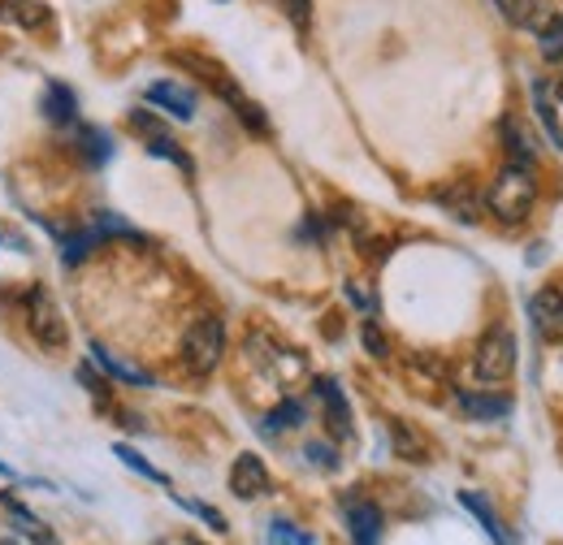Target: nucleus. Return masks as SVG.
<instances>
[{
    "label": "nucleus",
    "instance_id": "393cba45",
    "mask_svg": "<svg viewBox=\"0 0 563 545\" xmlns=\"http://www.w3.org/2000/svg\"><path fill=\"white\" fill-rule=\"evenodd\" d=\"M66 238V265H78L82 256H91V247L100 243V234L96 230H82V234H62Z\"/></svg>",
    "mask_w": 563,
    "mask_h": 545
},
{
    "label": "nucleus",
    "instance_id": "a211bd4d",
    "mask_svg": "<svg viewBox=\"0 0 563 545\" xmlns=\"http://www.w3.org/2000/svg\"><path fill=\"white\" fill-rule=\"evenodd\" d=\"M78 152L87 156V165H104L113 156V143H109V135L100 126H82L78 131Z\"/></svg>",
    "mask_w": 563,
    "mask_h": 545
},
{
    "label": "nucleus",
    "instance_id": "f03ea898",
    "mask_svg": "<svg viewBox=\"0 0 563 545\" xmlns=\"http://www.w3.org/2000/svg\"><path fill=\"white\" fill-rule=\"evenodd\" d=\"M221 355H225V325L217 316H200L183 338V364L196 377H209L212 368L221 364Z\"/></svg>",
    "mask_w": 563,
    "mask_h": 545
},
{
    "label": "nucleus",
    "instance_id": "7c9ffc66",
    "mask_svg": "<svg viewBox=\"0 0 563 545\" xmlns=\"http://www.w3.org/2000/svg\"><path fill=\"white\" fill-rule=\"evenodd\" d=\"M282 13L295 22V26H308V13H312V0H278Z\"/></svg>",
    "mask_w": 563,
    "mask_h": 545
},
{
    "label": "nucleus",
    "instance_id": "aec40b11",
    "mask_svg": "<svg viewBox=\"0 0 563 545\" xmlns=\"http://www.w3.org/2000/svg\"><path fill=\"white\" fill-rule=\"evenodd\" d=\"M147 152H152V156H161V160H169V165H178L183 174H191V169H196V165H191V156H187V152H183L169 135H152L147 138Z\"/></svg>",
    "mask_w": 563,
    "mask_h": 545
},
{
    "label": "nucleus",
    "instance_id": "dca6fc26",
    "mask_svg": "<svg viewBox=\"0 0 563 545\" xmlns=\"http://www.w3.org/2000/svg\"><path fill=\"white\" fill-rule=\"evenodd\" d=\"M498 135L507 143V156H511V165H525V169H533V143L525 135V126L516 122V118H507L503 126H498Z\"/></svg>",
    "mask_w": 563,
    "mask_h": 545
},
{
    "label": "nucleus",
    "instance_id": "7ed1b4c3",
    "mask_svg": "<svg viewBox=\"0 0 563 545\" xmlns=\"http://www.w3.org/2000/svg\"><path fill=\"white\" fill-rule=\"evenodd\" d=\"M473 372H477V381H486V386H503V381L516 372V334L503 330V325L490 330L486 338L477 342Z\"/></svg>",
    "mask_w": 563,
    "mask_h": 545
},
{
    "label": "nucleus",
    "instance_id": "9b49d317",
    "mask_svg": "<svg viewBox=\"0 0 563 545\" xmlns=\"http://www.w3.org/2000/svg\"><path fill=\"white\" fill-rule=\"evenodd\" d=\"M317 394H321V403H325V415H330V429H334V437H352V408H347V399H343V390H339V381H330V377H321L317 381Z\"/></svg>",
    "mask_w": 563,
    "mask_h": 545
},
{
    "label": "nucleus",
    "instance_id": "423d86ee",
    "mask_svg": "<svg viewBox=\"0 0 563 545\" xmlns=\"http://www.w3.org/2000/svg\"><path fill=\"white\" fill-rule=\"evenodd\" d=\"M143 100H147V104H156L161 113L178 118V122H191V118H196V91H191V87H183V82H174V78L152 82V87L143 91Z\"/></svg>",
    "mask_w": 563,
    "mask_h": 545
},
{
    "label": "nucleus",
    "instance_id": "0eeeda50",
    "mask_svg": "<svg viewBox=\"0 0 563 545\" xmlns=\"http://www.w3.org/2000/svg\"><path fill=\"white\" fill-rule=\"evenodd\" d=\"M529 316H533V330L547 342H563V290L547 286L529 299Z\"/></svg>",
    "mask_w": 563,
    "mask_h": 545
},
{
    "label": "nucleus",
    "instance_id": "c756f323",
    "mask_svg": "<svg viewBox=\"0 0 563 545\" xmlns=\"http://www.w3.org/2000/svg\"><path fill=\"white\" fill-rule=\"evenodd\" d=\"M303 455H308V459H312L317 468H330V472L339 468V455H334V446H325V442H312V446H308Z\"/></svg>",
    "mask_w": 563,
    "mask_h": 545
},
{
    "label": "nucleus",
    "instance_id": "4be33fe9",
    "mask_svg": "<svg viewBox=\"0 0 563 545\" xmlns=\"http://www.w3.org/2000/svg\"><path fill=\"white\" fill-rule=\"evenodd\" d=\"M113 455H118V459H122V464H126V468H135V472H140V477L156 480V485H169V477H165V472H156V468H152V464H147V459H143L140 451H135V446H122V442H118V446H113Z\"/></svg>",
    "mask_w": 563,
    "mask_h": 545
},
{
    "label": "nucleus",
    "instance_id": "20e7f679",
    "mask_svg": "<svg viewBox=\"0 0 563 545\" xmlns=\"http://www.w3.org/2000/svg\"><path fill=\"white\" fill-rule=\"evenodd\" d=\"M26 330H31V338L40 342V346H48V351L66 346V316H62V308L53 303V294L44 286H35L26 294Z\"/></svg>",
    "mask_w": 563,
    "mask_h": 545
},
{
    "label": "nucleus",
    "instance_id": "1a4fd4ad",
    "mask_svg": "<svg viewBox=\"0 0 563 545\" xmlns=\"http://www.w3.org/2000/svg\"><path fill=\"white\" fill-rule=\"evenodd\" d=\"M347 515V533H352V545H382V511L364 498H352L343 507Z\"/></svg>",
    "mask_w": 563,
    "mask_h": 545
},
{
    "label": "nucleus",
    "instance_id": "cd10ccee",
    "mask_svg": "<svg viewBox=\"0 0 563 545\" xmlns=\"http://www.w3.org/2000/svg\"><path fill=\"white\" fill-rule=\"evenodd\" d=\"M360 338H364V346H368V355H373V359H386V355H390V342H386V334H382L373 321H364V325H360Z\"/></svg>",
    "mask_w": 563,
    "mask_h": 545
},
{
    "label": "nucleus",
    "instance_id": "a878e982",
    "mask_svg": "<svg viewBox=\"0 0 563 545\" xmlns=\"http://www.w3.org/2000/svg\"><path fill=\"white\" fill-rule=\"evenodd\" d=\"M269 545H317V542H312V533H303V529H295L286 520H274L269 524Z\"/></svg>",
    "mask_w": 563,
    "mask_h": 545
},
{
    "label": "nucleus",
    "instance_id": "412c9836",
    "mask_svg": "<svg viewBox=\"0 0 563 545\" xmlns=\"http://www.w3.org/2000/svg\"><path fill=\"white\" fill-rule=\"evenodd\" d=\"M299 424H303V403H295V399H286V403L269 411V420H265V429H269V433H282V429H299Z\"/></svg>",
    "mask_w": 563,
    "mask_h": 545
},
{
    "label": "nucleus",
    "instance_id": "6e6552de",
    "mask_svg": "<svg viewBox=\"0 0 563 545\" xmlns=\"http://www.w3.org/2000/svg\"><path fill=\"white\" fill-rule=\"evenodd\" d=\"M230 489H234V498H243V502L269 493V468H265V459H261V455H239L234 468H230Z\"/></svg>",
    "mask_w": 563,
    "mask_h": 545
},
{
    "label": "nucleus",
    "instance_id": "f8f14e48",
    "mask_svg": "<svg viewBox=\"0 0 563 545\" xmlns=\"http://www.w3.org/2000/svg\"><path fill=\"white\" fill-rule=\"evenodd\" d=\"M460 502H464V507H468V511L477 515V524H482V529L490 533V542H494V545H516V537H511V533L503 529V520L494 515V507H490V502H486V498H482V493H473V489H464V493H460Z\"/></svg>",
    "mask_w": 563,
    "mask_h": 545
},
{
    "label": "nucleus",
    "instance_id": "f3484780",
    "mask_svg": "<svg viewBox=\"0 0 563 545\" xmlns=\"http://www.w3.org/2000/svg\"><path fill=\"white\" fill-rule=\"evenodd\" d=\"M0 502H4V511L13 515V529H22L35 545H53V533H48V529H40V520H35V515H31L13 493H0Z\"/></svg>",
    "mask_w": 563,
    "mask_h": 545
},
{
    "label": "nucleus",
    "instance_id": "ddd939ff",
    "mask_svg": "<svg viewBox=\"0 0 563 545\" xmlns=\"http://www.w3.org/2000/svg\"><path fill=\"white\" fill-rule=\"evenodd\" d=\"M91 355H96V364H100L113 381H126V386H135V390H147V386H152V377H147V372L131 368L126 359H118V355H113V351H104L100 342H91Z\"/></svg>",
    "mask_w": 563,
    "mask_h": 545
},
{
    "label": "nucleus",
    "instance_id": "b1692460",
    "mask_svg": "<svg viewBox=\"0 0 563 545\" xmlns=\"http://www.w3.org/2000/svg\"><path fill=\"white\" fill-rule=\"evenodd\" d=\"M533 100H538V118L547 122V131H551V135H555V143L563 147L560 113H555V104H551V96H547V82H533Z\"/></svg>",
    "mask_w": 563,
    "mask_h": 545
},
{
    "label": "nucleus",
    "instance_id": "39448f33",
    "mask_svg": "<svg viewBox=\"0 0 563 545\" xmlns=\"http://www.w3.org/2000/svg\"><path fill=\"white\" fill-rule=\"evenodd\" d=\"M494 9L503 13V22H511L516 31H529V35H542L555 18L551 0H494Z\"/></svg>",
    "mask_w": 563,
    "mask_h": 545
},
{
    "label": "nucleus",
    "instance_id": "f257e3e1",
    "mask_svg": "<svg viewBox=\"0 0 563 545\" xmlns=\"http://www.w3.org/2000/svg\"><path fill=\"white\" fill-rule=\"evenodd\" d=\"M533 204H538V178H533V169L503 165L498 178L490 182V191H486V208H490L503 225H520L533 212Z\"/></svg>",
    "mask_w": 563,
    "mask_h": 545
},
{
    "label": "nucleus",
    "instance_id": "2f4dec72",
    "mask_svg": "<svg viewBox=\"0 0 563 545\" xmlns=\"http://www.w3.org/2000/svg\"><path fill=\"white\" fill-rule=\"evenodd\" d=\"M78 381H82V386H87V390H91V394H96V399H104V381H100V377H96V372H91V368H87V364H82V368H78Z\"/></svg>",
    "mask_w": 563,
    "mask_h": 545
},
{
    "label": "nucleus",
    "instance_id": "9d476101",
    "mask_svg": "<svg viewBox=\"0 0 563 545\" xmlns=\"http://www.w3.org/2000/svg\"><path fill=\"white\" fill-rule=\"evenodd\" d=\"M53 18L48 0H0V22L18 26V31H44Z\"/></svg>",
    "mask_w": 563,
    "mask_h": 545
},
{
    "label": "nucleus",
    "instance_id": "c85d7f7f",
    "mask_svg": "<svg viewBox=\"0 0 563 545\" xmlns=\"http://www.w3.org/2000/svg\"><path fill=\"white\" fill-rule=\"evenodd\" d=\"M178 502H183V507H187L191 515H200V520H205L209 529H217V533H225V520H221V511H212V507H205V502H191V498H178Z\"/></svg>",
    "mask_w": 563,
    "mask_h": 545
},
{
    "label": "nucleus",
    "instance_id": "2eb2a0df",
    "mask_svg": "<svg viewBox=\"0 0 563 545\" xmlns=\"http://www.w3.org/2000/svg\"><path fill=\"white\" fill-rule=\"evenodd\" d=\"M455 399H460V408L468 411L473 420H503V415L511 411V399H503V394H473V390H460Z\"/></svg>",
    "mask_w": 563,
    "mask_h": 545
},
{
    "label": "nucleus",
    "instance_id": "bb28decb",
    "mask_svg": "<svg viewBox=\"0 0 563 545\" xmlns=\"http://www.w3.org/2000/svg\"><path fill=\"white\" fill-rule=\"evenodd\" d=\"M390 433H395V446L404 451V459H424L421 437H417V433H412V429H408L404 420H395V424H390Z\"/></svg>",
    "mask_w": 563,
    "mask_h": 545
},
{
    "label": "nucleus",
    "instance_id": "473e14b6",
    "mask_svg": "<svg viewBox=\"0 0 563 545\" xmlns=\"http://www.w3.org/2000/svg\"><path fill=\"white\" fill-rule=\"evenodd\" d=\"M0 545H13V542H0Z\"/></svg>",
    "mask_w": 563,
    "mask_h": 545
},
{
    "label": "nucleus",
    "instance_id": "72a5a7b5",
    "mask_svg": "<svg viewBox=\"0 0 563 545\" xmlns=\"http://www.w3.org/2000/svg\"><path fill=\"white\" fill-rule=\"evenodd\" d=\"M191 545H205V542H191Z\"/></svg>",
    "mask_w": 563,
    "mask_h": 545
},
{
    "label": "nucleus",
    "instance_id": "5701e85b",
    "mask_svg": "<svg viewBox=\"0 0 563 545\" xmlns=\"http://www.w3.org/2000/svg\"><path fill=\"white\" fill-rule=\"evenodd\" d=\"M538 44H542V57H551V62H563V9H555L551 26L538 35Z\"/></svg>",
    "mask_w": 563,
    "mask_h": 545
},
{
    "label": "nucleus",
    "instance_id": "4468645a",
    "mask_svg": "<svg viewBox=\"0 0 563 545\" xmlns=\"http://www.w3.org/2000/svg\"><path fill=\"white\" fill-rule=\"evenodd\" d=\"M44 118L57 122V126H70L74 118H78V100H74V91L66 82H53L44 91Z\"/></svg>",
    "mask_w": 563,
    "mask_h": 545
},
{
    "label": "nucleus",
    "instance_id": "6ab92c4d",
    "mask_svg": "<svg viewBox=\"0 0 563 545\" xmlns=\"http://www.w3.org/2000/svg\"><path fill=\"white\" fill-rule=\"evenodd\" d=\"M438 204H446L460 221H477V196L468 182H455L451 191H438Z\"/></svg>",
    "mask_w": 563,
    "mask_h": 545
}]
</instances>
